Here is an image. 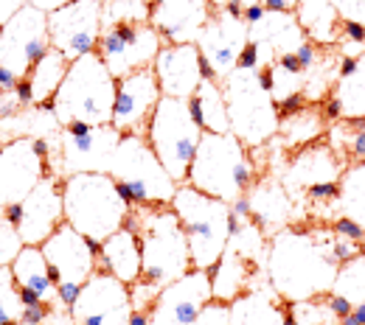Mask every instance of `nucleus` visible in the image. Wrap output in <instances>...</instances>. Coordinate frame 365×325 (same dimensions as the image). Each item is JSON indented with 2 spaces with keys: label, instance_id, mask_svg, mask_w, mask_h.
<instances>
[{
  "label": "nucleus",
  "instance_id": "e433bc0d",
  "mask_svg": "<svg viewBox=\"0 0 365 325\" xmlns=\"http://www.w3.org/2000/svg\"><path fill=\"white\" fill-rule=\"evenodd\" d=\"M152 6L149 0H101V26H130V23H149Z\"/></svg>",
  "mask_w": 365,
  "mask_h": 325
},
{
  "label": "nucleus",
  "instance_id": "a878e982",
  "mask_svg": "<svg viewBox=\"0 0 365 325\" xmlns=\"http://www.w3.org/2000/svg\"><path fill=\"white\" fill-rule=\"evenodd\" d=\"M98 270L115 275L124 280L127 286H133L140 272H143V261H140V241L133 228H121L113 233L107 241H101V252H98Z\"/></svg>",
  "mask_w": 365,
  "mask_h": 325
},
{
  "label": "nucleus",
  "instance_id": "39448f33",
  "mask_svg": "<svg viewBox=\"0 0 365 325\" xmlns=\"http://www.w3.org/2000/svg\"><path fill=\"white\" fill-rule=\"evenodd\" d=\"M118 79L107 70L98 50L85 53L71 62L65 82L53 95V115L62 127L82 121V124H113Z\"/></svg>",
  "mask_w": 365,
  "mask_h": 325
},
{
  "label": "nucleus",
  "instance_id": "4be33fe9",
  "mask_svg": "<svg viewBox=\"0 0 365 325\" xmlns=\"http://www.w3.org/2000/svg\"><path fill=\"white\" fill-rule=\"evenodd\" d=\"M211 11V0H155L149 23L160 31L166 46H197Z\"/></svg>",
  "mask_w": 365,
  "mask_h": 325
},
{
  "label": "nucleus",
  "instance_id": "8fccbe9b",
  "mask_svg": "<svg viewBox=\"0 0 365 325\" xmlns=\"http://www.w3.org/2000/svg\"><path fill=\"white\" fill-rule=\"evenodd\" d=\"M230 211H233L239 219H250V216H253V208H250V199H247V196L236 199V202L230 205Z\"/></svg>",
  "mask_w": 365,
  "mask_h": 325
},
{
  "label": "nucleus",
  "instance_id": "4468645a",
  "mask_svg": "<svg viewBox=\"0 0 365 325\" xmlns=\"http://www.w3.org/2000/svg\"><path fill=\"white\" fill-rule=\"evenodd\" d=\"M133 314L135 309L130 286L104 270L93 272L71 306V317L76 325H130Z\"/></svg>",
  "mask_w": 365,
  "mask_h": 325
},
{
  "label": "nucleus",
  "instance_id": "ea45409f",
  "mask_svg": "<svg viewBox=\"0 0 365 325\" xmlns=\"http://www.w3.org/2000/svg\"><path fill=\"white\" fill-rule=\"evenodd\" d=\"M191 325H230V303L208 300L205 309L197 314V320Z\"/></svg>",
  "mask_w": 365,
  "mask_h": 325
},
{
  "label": "nucleus",
  "instance_id": "5701e85b",
  "mask_svg": "<svg viewBox=\"0 0 365 325\" xmlns=\"http://www.w3.org/2000/svg\"><path fill=\"white\" fill-rule=\"evenodd\" d=\"M155 79L160 85V93L172 98H191L197 87L202 85V53L200 48L185 43V46H163L155 65Z\"/></svg>",
  "mask_w": 365,
  "mask_h": 325
},
{
  "label": "nucleus",
  "instance_id": "13d9d810",
  "mask_svg": "<svg viewBox=\"0 0 365 325\" xmlns=\"http://www.w3.org/2000/svg\"><path fill=\"white\" fill-rule=\"evenodd\" d=\"M3 143H6V140H3V135H0V146H3Z\"/></svg>",
  "mask_w": 365,
  "mask_h": 325
},
{
  "label": "nucleus",
  "instance_id": "0eeeda50",
  "mask_svg": "<svg viewBox=\"0 0 365 325\" xmlns=\"http://www.w3.org/2000/svg\"><path fill=\"white\" fill-rule=\"evenodd\" d=\"M172 208L188 238L191 267L208 272L220 264L230 241V205L182 183L172 199Z\"/></svg>",
  "mask_w": 365,
  "mask_h": 325
},
{
  "label": "nucleus",
  "instance_id": "6e6d98bb",
  "mask_svg": "<svg viewBox=\"0 0 365 325\" xmlns=\"http://www.w3.org/2000/svg\"><path fill=\"white\" fill-rule=\"evenodd\" d=\"M357 247H360V252H363V255H365V235H363V238H360V244H357Z\"/></svg>",
  "mask_w": 365,
  "mask_h": 325
},
{
  "label": "nucleus",
  "instance_id": "20e7f679",
  "mask_svg": "<svg viewBox=\"0 0 365 325\" xmlns=\"http://www.w3.org/2000/svg\"><path fill=\"white\" fill-rule=\"evenodd\" d=\"M62 202H65V222L98 244L121 230L133 213V205L124 199L113 174H98V171L65 177Z\"/></svg>",
  "mask_w": 365,
  "mask_h": 325
},
{
  "label": "nucleus",
  "instance_id": "49530a36",
  "mask_svg": "<svg viewBox=\"0 0 365 325\" xmlns=\"http://www.w3.org/2000/svg\"><path fill=\"white\" fill-rule=\"evenodd\" d=\"M262 0H211L214 9H247V6H259Z\"/></svg>",
  "mask_w": 365,
  "mask_h": 325
},
{
  "label": "nucleus",
  "instance_id": "ddd939ff",
  "mask_svg": "<svg viewBox=\"0 0 365 325\" xmlns=\"http://www.w3.org/2000/svg\"><path fill=\"white\" fill-rule=\"evenodd\" d=\"M101 0H71L48 11V40L51 48L62 50L71 62L93 53L101 40Z\"/></svg>",
  "mask_w": 365,
  "mask_h": 325
},
{
  "label": "nucleus",
  "instance_id": "cd10ccee",
  "mask_svg": "<svg viewBox=\"0 0 365 325\" xmlns=\"http://www.w3.org/2000/svg\"><path fill=\"white\" fill-rule=\"evenodd\" d=\"M264 267H259L256 261H247L242 252H236L233 247H225L222 258L217 267L208 270L211 275V289H214V300L230 303L233 297H239L245 289H250V280L262 275Z\"/></svg>",
  "mask_w": 365,
  "mask_h": 325
},
{
  "label": "nucleus",
  "instance_id": "f704fd0d",
  "mask_svg": "<svg viewBox=\"0 0 365 325\" xmlns=\"http://www.w3.org/2000/svg\"><path fill=\"white\" fill-rule=\"evenodd\" d=\"M340 216L354 219L365 230V160H354L346 166L340 177V196H337Z\"/></svg>",
  "mask_w": 365,
  "mask_h": 325
},
{
  "label": "nucleus",
  "instance_id": "1a4fd4ad",
  "mask_svg": "<svg viewBox=\"0 0 365 325\" xmlns=\"http://www.w3.org/2000/svg\"><path fill=\"white\" fill-rule=\"evenodd\" d=\"M146 140L155 149L163 169L172 174V180L182 186L197 154V146L202 140V127L194 118L191 104L185 98L160 95L146 127Z\"/></svg>",
  "mask_w": 365,
  "mask_h": 325
},
{
  "label": "nucleus",
  "instance_id": "37998d69",
  "mask_svg": "<svg viewBox=\"0 0 365 325\" xmlns=\"http://www.w3.org/2000/svg\"><path fill=\"white\" fill-rule=\"evenodd\" d=\"M326 306L331 309V314H334L337 320H346V317L351 314V309H354L346 297H340V294H334V292H329V294H326Z\"/></svg>",
  "mask_w": 365,
  "mask_h": 325
},
{
  "label": "nucleus",
  "instance_id": "a19ab883",
  "mask_svg": "<svg viewBox=\"0 0 365 325\" xmlns=\"http://www.w3.org/2000/svg\"><path fill=\"white\" fill-rule=\"evenodd\" d=\"M343 23L365 26V0H331Z\"/></svg>",
  "mask_w": 365,
  "mask_h": 325
},
{
  "label": "nucleus",
  "instance_id": "f03ea898",
  "mask_svg": "<svg viewBox=\"0 0 365 325\" xmlns=\"http://www.w3.org/2000/svg\"><path fill=\"white\" fill-rule=\"evenodd\" d=\"M127 228L138 233L140 241V280L163 289L182 278L191 267V250L180 219L172 205H140L133 208Z\"/></svg>",
  "mask_w": 365,
  "mask_h": 325
},
{
  "label": "nucleus",
  "instance_id": "2eb2a0df",
  "mask_svg": "<svg viewBox=\"0 0 365 325\" xmlns=\"http://www.w3.org/2000/svg\"><path fill=\"white\" fill-rule=\"evenodd\" d=\"M247 43H250V26L245 23L242 9H214L197 40V48L202 59L211 65L214 76L222 82L239 68V59Z\"/></svg>",
  "mask_w": 365,
  "mask_h": 325
},
{
  "label": "nucleus",
  "instance_id": "4d7b16f0",
  "mask_svg": "<svg viewBox=\"0 0 365 325\" xmlns=\"http://www.w3.org/2000/svg\"><path fill=\"white\" fill-rule=\"evenodd\" d=\"M11 325H29V323H23V320H17V323H11Z\"/></svg>",
  "mask_w": 365,
  "mask_h": 325
},
{
  "label": "nucleus",
  "instance_id": "7c9ffc66",
  "mask_svg": "<svg viewBox=\"0 0 365 325\" xmlns=\"http://www.w3.org/2000/svg\"><path fill=\"white\" fill-rule=\"evenodd\" d=\"M188 104H191V112L200 121L202 132H217V135H228L230 132L228 101H225L220 79H202V85L188 98Z\"/></svg>",
  "mask_w": 365,
  "mask_h": 325
},
{
  "label": "nucleus",
  "instance_id": "2f4dec72",
  "mask_svg": "<svg viewBox=\"0 0 365 325\" xmlns=\"http://www.w3.org/2000/svg\"><path fill=\"white\" fill-rule=\"evenodd\" d=\"M326 129H329V121H326L320 104H307L301 112L281 118L275 140L281 149H301V146L320 140V135H326Z\"/></svg>",
  "mask_w": 365,
  "mask_h": 325
},
{
  "label": "nucleus",
  "instance_id": "a211bd4d",
  "mask_svg": "<svg viewBox=\"0 0 365 325\" xmlns=\"http://www.w3.org/2000/svg\"><path fill=\"white\" fill-rule=\"evenodd\" d=\"M346 166L349 160H343L326 140H315L309 146L295 149V154L287 160L278 180L287 188V193L298 202L301 196H307L309 188L323 186V183H340Z\"/></svg>",
  "mask_w": 365,
  "mask_h": 325
},
{
  "label": "nucleus",
  "instance_id": "aec40b11",
  "mask_svg": "<svg viewBox=\"0 0 365 325\" xmlns=\"http://www.w3.org/2000/svg\"><path fill=\"white\" fill-rule=\"evenodd\" d=\"M160 85L155 79V70H135L124 79H118V90H115V110H113V127L121 135H143L146 138V127L149 118L160 101Z\"/></svg>",
  "mask_w": 365,
  "mask_h": 325
},
{
  "label": "nucleus",
  "instance_id": "58836bf2",
  "mask_svg": "<svg viewBox=\"0 0 365 325\" xmlns=\"http://www.w3.org/2000/svg\"><path fill=\"white\" fill-rule=\"evenodd\" d=\"M23 247H26V241L20 238L17 228L9 225V222H3L0 225V267H11Z\"/></svg>",
  "mask_w": 365,
  "mask_h": 325
},
{
  "label": "nucleus",
  "instance_id": "09e8293b",
  "mask_svg": "<svg viewBox=\"0 0 365 325\" xmlns=\"http://www.w3.org/2000/svg\"><path fill=\"white\" fill-rule=\"evenodd\" d=\"M264 14H267V9H264L262 3H259V6H247V9L242 11V17H245V23H247V26H253V23H259V20L264 17Z\"/></svg>",
  "mask_w": 365,
  "mask_h": 325
},
{
  "label": "nucleus",
  "instance_id": "7ed1b4c3",
  "mask_svg": "<svg viewBox=\"0 0 365 325\" xmlns=\"http://www.w3.org/2000/svg\"><path fill=\"white\" fill-rule=\"evenodd\" d=\"M256 180H259V166L253 160V149H247L233 132L228 135L202 132V140L197 146V154L185 177L188 186L233 205L236 199L247 196Z\"/></svg>",
  "mask_w": 365,
  "mask_h": 325
},
{
  "label": "nucleus",
  "instance_id": "9d476101",
  "mask_svg": "<svg viewBox=\"0 0 365 325\" xmlns=\"http://www.w3.org/2000/svg\"><path fill=\"white\" fill-rule=\"evenodd\" d=\"M121 138L124 135L113 124L93 127V124L73 121L62 127L56 138V157H53L51 174H56L59 180L71 174H91V171L110 174Z\"/></svg>",
  "mask_w": 365,
  "mask_h": 325
},
{
  "label": "nucleus",
  "instance_id": "a18cd8bd",
  "mask_svg": "<svg viewBox=\"0 0 365 325\" xmlns=\"http://www.w3.org/2000/svg\"><path fill=\"white\" fill-rule=\"evenodd\" d=\"M26 6V0H0V26L14 14V11H20Z\"/></svg>",
  "mask_w": 365,
  "mask_h": 325
},
{
  "label": "nucleus",
  "instance_id": "c85d7f7f",
  "mask_svg": "<svg viewBox=\"0 0 365 325\" xmlns=\"http://www.w3.org/2000/svg\"><path fill=\"white\" fill-rule=\"evenodd\" d=\"M295 17L309 43L318 48H337L343 34V20L331 0H298Z\"/></svg>",
  "mask_w": 365,
  "mask_h": 325
},
{
  "label": "nucleus",
  "instance_id": "c756f323",
  "mask_svg": "<svg viewBox=\"0 0 365 325\" xmlns=\"http://www.w3.org/2000/svg\"><path fill=\"white\" fill-rule=\"evenodd\" d=\"M11 272H14V280H17L20 289H31L48 306L56 303V280L51 275V267H48L40 247L26 244L20 250V255L14 258V264H11Z\"/></svg>",
  "mask_w": 365,
  "mask_h": 325
},
{
  "label": "nucleus",
  "instance_id": "393cba45",
  "mask_svg": "<svg viewBox=\"0 0 365 325\" xmlns=\"http://www.w3.org/2000/svg\"><path fill=\"white\" fill-rule=\"evenodd\" d=\"M247 199L253 208V219L270 235L289 228V222L295 219V199L287 193L281 180H256V186L247 191Z\"/></svg>",
  "mask_w": 365,
  "mask_h": 325
},
{
  "label": "nucleus",
  "instance_id": "6e6552de",
  "mask_svg": "<svg viewBox=\"0 0 365 325\" xmlns=\"http://www.w3.org/2000/svg\"><path fill=\"white\" fill-rule=\"evenodd\" d=\"M110 174L133 208L172 205V199L180 188L172 180V174L163 169V163L158 160L155 149L149 146V140L143 135H124L121 138Z\"/></svg>",
  "mask_w": 365,
  "mask_h": 325
},
{
  "label": "nucleus",
  "instance_id": "603ef678",
  "mask_svg": "<svg viewBox=\"0 0 365 325\" xmlns=\"http://www.w3.org/2000/svg\"><path fill=\"white\" fill-rule=\"evenodd\" d=\"M29 6H37V9H43V11H53V9H59V6H65V3H71V0H26Z\"/></svg>",
  "mask_w": 365,
  "mask_h": 325
},
{
  "label": "nucleus",
  "instance_id": "3c124183",
  "mask_svg": "<svg viewBox=\"0 0 365 325\" xmlns=\"http://www.w3.org/2000/svg\"><path fill=\"white\" fill-rule=\"evenodd\" d=\"M340 325H365V303L363 306H354L351 314L346 320H340Z\"/></svg>",
  "mask_w": 365,
  "mask_h": 325
},
{
  "label": "nucleus",
  "instance_id": "f3484780",
  "mask_svg": "<svg viewBox=\"0 0 365 325\" xmlns=\"http://www.w3.org/2000/svg\"><path fill=\"white\" fill-rule=\"evenodd\" d=\"M208 300H214L211 275L205 270H188L158 292L146 317L149 325H191Z\"/></svg>",
  "mask_w": 365,
  "mask_h": 325
},
{
  "label": "nucleus",
  "instance_id": "dca6fc26",
  "mask_svg": "<svg viewBox=\"0 0 365 325\" xmlns=\"http://www.w3.org/2000/svg\"><path fill=\"white\" fill-rule=\"evenodd\" d=\"M40 250L46 255L56 286H62V283L85 286L93 272H98L101 244L85 238L82 233L73 230L68 222H62L56 230L51 233L46 241L40 244Z\"/></svg>",
  "mask_w": 365,
  "mask_h": 325
},
{
  "label": "nucleus",
  "instance_id": "f8f14e48",
  "mask_svg": "<svg viewBox=\"0 0 365 325\" xmlns=\"http://www.w3.org/2000/svg\"><path fill=\"white\" fill-rule=\"evenodd\" d=\"M166 40L152 23H130V26L104 28L96 50L107 65V70L115 79H124L135 70L152 68Z\"/></svg>",
  "mask_w": 365,
  "mask_h": 325
},
{
  "label": "nucleus",
  "instance_id": "9b49d317",
  "mask_svg": "<svg viewBox=\"0 0 365 325\" xmlns=\"http://www.w3.org/2000/svg\"><path fill=\"white\" fill-rule=\"evenodd\" d=\"M48 48V11L37 6L26 3L0 26V68L11 70L17 79H29Z\"/></svg>",
  "mask_w": 365,
  "mask_h": 325
},
{
  "label": "nucleus",
  "instance_id": "72a5a7b5",
  "mask_svg": "<svg viewBox=\"0 0 365 325\" xmlns=\"http://www.w3.org/2000/svg\"><path fill=\"white\" fill-rule=\"evenodd\" d=\"M331 98L340 104L346 121H365V53L354 59L351 70L340 73Z\"/></svg>",
  "mask_w": 365,
  "mask_h": 325
},
{
  "label": "nucleus",
  "instance_id": "6ab92c4d",
  "mask_svg": "<svg viewBox=\"0 0 365 325\" xmlns=\"http://www.w3.org/2000/svg\"><path fill=\"white\" fill-rule=\"evenodd\" d=\"M48 174L46 157L34 149V138H14L0 146V205H20Z\"/></svg>",
  "mask_w": 365,
  "mask_h": 325
},
{
  "label": "nucleus",
  "instance_id": "f257e3e1",
  "mask_svg": "<svg viewBox=\"0 0 365 325\" xmlns=\"http://www.w3.org/2000/svg\"><path fill=\"white\" fill-rule=\"evenodd\" d=\"M331 228H284L267 238L264 275L284 303L320 300L331 292L337 261L331 258Z\"/></svg>",
  "mask_w": 365,
  "mask_h": 325
},
{
  "label": "nucleus",
  "instance_id": "de8ad7c7",
  "mask_svg": "<svg viewBox=\"0 0 365 325\" xmlns=\"http://www.w3.org/2000/svg\"><path fill=\"white\" fill-rule=\"evenodd\" d=\"M262 6L267 11H295L298 0H262Z\"/></svg>",
  "mask_w": 365,
  "mask_h": 325
},
{
  "label": "nucleus",
  "instance_id": "79ce46f5",
  "mask_svg": "<svg viewBox=\"0 0 365 325\" xmlns=\"http://www.w3.org/2000/svg\"><path fill=\"white\" fill-rule=\"evenodd\" d=\"M329 228L337 233V235H343V238H349V241H357V244H360V238L365 235L363 228H360L354 219H349V216H337Z\"/></svg>",
  "mask_w": 365,
  "mask_h": 325
},
{
  "label": "nucleus",
  "instance_id": "c03bdc74",
  "mask_svg": "<svg viewBox=\"0 0 365 325\" xmlns=\"http://www.w3.org/2000/svg\"><path fill=\"white\" fill-rule=\"evenodd\" d=\"M14 95H17V101H20V107H23V110L34 107V93H31V85H29V79H20V82H17V87H14Z\"/></svg>",
  "mask_w": 365,
  "mask_h": 325
},
{
  "label": "nucleus",
  "instance_id": "473e14b6",
  "mask_svg": "<svg viewBox=\"0 0 365 325\" xmlns=\"http://www.w3.org/2000/svg\"><path fill=\"white\" fill-rule=\"evenodd\" d=\"M68 68H71V59L62 50L48 48L46 53L40 56V62L29 73V85H31V93H34V104H46V101H51L56 95L59 85L65 82Z\"/></svg>",
  "mask_w": 365,
  "mask_h": 325
},
{
  "label": "nucleus",
  "instance_id": "412c9836",
  "mask_svg": "<svg viewBox=\"0 0 365 325\" xmlns=\"http://www.w3.org/2000/svg\"><path fill=\"white\" fill-rule=\"evenodd\" d=\"M20 225L17 233L29 247H40L51 233L65 222V202H62V180L48 171L37 188L20 202Z\"/></svg>",
  "mask_w": 365,
  "mask_h": 325
},
{
  "label": "nucleus",
  "instance_id": "4c0bfd02",
  "mask_svg": "<svg viewBox=\"0 0 365 325\" xmlns=\"http://www.w3.org/2000/svg\"><path fill=\"white\" fill-rule=\"evenodd\" d=\"M26 303L20 297V286L14 280L11 267H0V325H11L23 320Z\"/></svg>",
  "mask_w": 365,
  "mask_h": 325
},
{
  "label": "nucleus",
  "instance_id": "b1692460",
  "mask_svg": "<svg viewBox=\"0 0 365 325\" xmlns=\"http://www.w3.org/2000/svg\"><path fill=\"white\" fill-rule=\"evenodd\" d=\"M230 325H287V303L275 294L267 275H256L250 289L230 300Z\"/></svg>",
  "mask_w": 365,
  "mask_h": 325
},
{
  "label": "nucleus",
  "instance_id": "5fc2aeb1",
  "mask_svg": "<svg viewBox=\"0 0 365 325\" xmlns=\"http://www.w3.org/2000/svg\"><path fill=\"white\" fill-rule=\"evenodd\" d=\"M3 222H6V208L0 205V225H3Z\"/></svg>",
  "mask_w": 365,
  "mask_h": 325
},
{
  "label": "nucleus",
  "instance_id": "864d4df0",
  "mask_svg": "<svg viewBox=\"0 0 365 325\" xmlns=\"http://www.w3.org/2000/svg\"><path fill=\"white\" fill-rule=\"evenodd\" d=\"M20 213H23L20 205H9V208H6V222L17 228V225H20Z\"/></svg>",
  "mask_w": 365,
  "mask_h": 325
},
{
  "label": "nucleus",
  "instance_id": "bb28decb",
  "mask_svg": "<svg viewBox=\"0 0 365 325\" xmlns=\"http://www.w3.org/2000/svg\"><path fill=\"white\" fill-rule=\"evenodd\" d=\"M250 43H264L273 48L275 56L298 53L307 43V34L295 17V11H267L259 23L250 26Z\"/></svg>",
  "mask_w": 365,
  "mask_h": 325
},
{
  "label": "nucleus",
  "instance_id": "c9c22d12",
  "mask_svg": "<svg viewBox=\"0 0 365 325\" xmlns=\"http://www.w3.org/2000/svg\"><path fill=\"white\" fill-rule=\"evenodd\" d=\"M334 294L346 297L351 306H363L365 303V255L357 252L354 258L343 261L337 267V278L331 286Z\"/></svg>",
  "mask_w": 365,
  "mask_h": 325
},
{
  "label": "nucleus",
  "instance_id": "423d86ee",
  "mask_svg": "<svg viewBox=\"0 0 365 325\" xmlns=\"http://www.w3.org/2000/svg\"><path fill=\"white\" fill-rule=\"evenodd\" d=\"M222 93L228 101L230 132L247 149H264L275 140L281 115L278 104L270 93V73L267 70H247L236 68L222 79Z\"/></svg>",
  "mask_w": 365,
  "mask_h": 325
}]
</instances>
